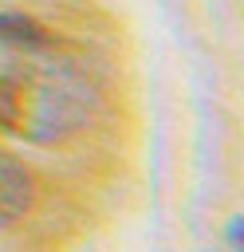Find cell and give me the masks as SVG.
Segmentation results:
<instances>
[{"instance_id": "1", "label": "cell", "mask_w": 244, "mask_h": 252, "mask_svg": "<svg viewBox=\"0 0 244 252\" xmlns=\"http://www.w3.org/2000/svg\"><path fill=\"white\" fill-rule=\"evenodd\" d=\"M16 51L0 71V130L35 146L79 134L98 110V87L87 67L55 55L51 39Z\"/></svg>"}, {"instance_id": "2", "label": "cell", "mask_w": 244, "mask_h": 252, "mask_svg": "<svg viewBox=\"0 0 244 252\" xmlns=\"http://www.w3.org/2000/svg\"><path fill=\"white\" fill-rule=\"evenodd\" d=\"M28 201H31V181H28L24 165L12 158H0V224L24 217Z\"/></svg>"}]
</instances>
